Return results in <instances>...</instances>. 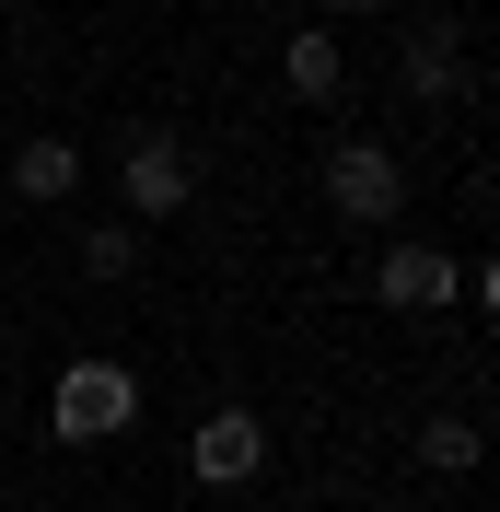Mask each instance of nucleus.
Segmentation results:
<instances>
[{
  "mask_svg": "<svg viewBox=\"0 0 500 512\" xmlns=\"http://www.w3.org/2000/svg\"><path fill=\"white\" fill-rule=\"evenodd\" d=\"M373 291L396 303V315H442V303H454V256H442V245H384Z\"/></svg>",
  "mask_w": 500,
  "mask_h": 512,
  "instance_id": "nucleus-5",
  "label": "nucleus"
},
{
  "mask_svg": "<svg viewBox=\"0 0 500 512\" xmlns=\"http://www.w3.org/2000/svg\"><path fill=\"white\" fill-rule=\"evenodd\" d=\"M407 94H454V35H419L407 47Z\"/></svg>",
  "mask_w": 500,
  "mask_h": 512,
  "instance_id": "nucleus-10",
  "label": "nucleus"
},
{
  "mask_svg": "<svg viewBox=\"0 0 500 512\" xmlns=\"http://www.w3.org/2000/svg\"><path fill=\"white\" fill-rule=\"evenodd\" d=\"M326 198H338V222H396L407 175H396V152H373V140H338V152H326Z\"/></svg>",
  "mask_w": 500,
  "mask_h": 512,
  "instance_id": "nucleus-3",
  "label": "nucleus"
},
{
  "mask_svg": "<svg viewBox=\"0 0 500 512\" xmlns=\"http://www.w3.org/2000/svg\"><path fill=\"white\" fill-rule=\"evenodd\" d=\"M280 70H291V94H303V105H338L349 47H338V35H291V47H280Z\"/></svg>",
  "mask_w": 500,
  "mask_h": 512,
  "instance_id": "nucleus-6",
  "label": "nucleus"
},
{
  "mask_svg": "<svg viewBox=\"0 0 500 512\" xmlns=\"http://www.w3.org/2000/svg\"><path fill=\"white\" fill-rule=\"evenodd\" d=\"M12 187H24V198H70V187H82V152L47 128V140H24V152H12Z\"/></svg>",
  "mask_w": 500,
  "mask_h": 512,
  "instance_id": "nucleus-7",
  "label": "nucleus"
},
{
  "mask_svg": "<svg viewBox=\"0 0 500 512\" xmlns=\"http://www.w3.org/2000/svg\"><path fill=\"white\" fill-rule=\"evenodd\" d=\"M82 268H94V280H128V268H140V233H128V222H94V233H82Z\"/></svg>",
  "mask_w": 500,
  "mask_h": 512,
  "instance_id": "nucleus-9",
  "label": "nucleus"
},
{
  "mask_svg": "<svg viewBox=\"0 0 500 512\" xmlns=\"http://www.w3.org/2000/svg\"><path fill=\"white\" fill-rule=\"evenodd\" d=\"M128 419H140L128 361H59V396H47V431L59 443H117Z\"/></svg>",
  "mask_w": 500,
  "mask_h": 512,
  "instance_id": "nucleus-1",
  "label": "nucleus"
},
{
  "mask_svg": "<svg viewBox=\"0 0 500 512\" xmlns=\"http://www.w3.org/2000/svg\"><path fill=\"white\" fill-rule=\"evenodd\" d=\"M419 466L466 478V466H477V419H431V431H419Z\"/></svg>",
  "mask_w": 500,
  "mask_h": 512,
  "instance_id": "nucleus-8",
  "label": "nucleus"
},
{
  "mask_svg": "<svg viewBox=\"0 0 500 512\" xmlns=\"http://www.w3.org/2000/svg\"><path fill=\"white\" fill-rule=\"evenodd\" d=\"M326 12H384V0H326Z\"/></svg>",
  "mask_w": 500,
  "mask_h": 512,
  "instance_id": "nucleus-11",
  "label": "nucleus"
},
{
  "mask_svg": "<svg viewBox=\"0 0 500 512\" xmlns=\"http://www.w3.org/2000/svg\"><path fill=\"white\" fill-rule=\"evenodd\" d=\"M198 187V163L175 128H128V152H117V198H128V222H175Z\"/></svg>",
  "mask_w": 500,
  "mask_h": 512,
  "instance_id": "nucleus-2",
  "label": "nucleus"
},
{
  "mask_svg": "<svg viewBox=\"0 0 500 512\" xmlns=\"http://www.w3.org/2000/svg\"><path fill=\"white\" fill-rule=\"evenodd\" d=\"M187 466H198L210 489H245L256 466H268V419H256V408H210V419H198V443H187Z\"/></svg>",
  "mask_w": 500,
  "mask_h": 512,
  "instance_id": "nucleus-4",
  "label": "nucleus"
},
{
  "mask_svg": "<svg viewBox=\"0 0 500 512\" xmlns=\"http://www.w3.org/2000/svg\"><path fill=\"white\" fill-rule=\"evenodd\" d=\"M0 12H24V0H0Z\"/></svg>",
  "mask_w": 500,
  "mask_h": 512,
  "instance_id": "nucleus-12",
  "label": "nucleus"
}]
</instances>
